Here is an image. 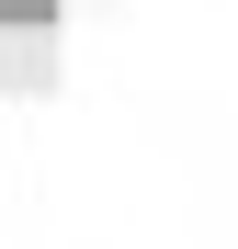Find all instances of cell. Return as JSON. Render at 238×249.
<instances>
[{
  "label": "cell",
  "mask_w": 238,
  "mask_h": 249,
  "mask_svg": "<svg viewBox=\"0 0 238 249\" xmlns=\"http://www.w3.org/2000/svg\"><path fill=\"white\" fill-rule=\"evenodd\" d=\"M0 23H57V0H0Z\"/></svg>",
  "instance_id": "7a4b0ae2"
},
{
  "label": "cell",
  "mask_w": 238,
  "mask_h": 249,
  "mask_svg": "<svg viewBox=\"0 0 238 249\" xmlns=\"http://www.w3.org/2000/svg\"><path fill=\"white\" fill-rule=\"evenodd\" d=\"M0 91H57V23H0Z\"/></svg>",
  "instance_id": "6da1fadb"
}]
</instances>
